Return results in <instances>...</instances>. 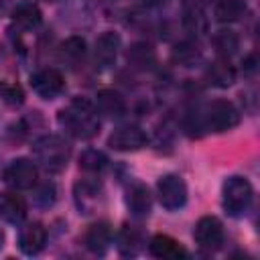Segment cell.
<instances>
[{"instance_id": "1", "label": "cell", "mask_w": 260, "mask_h": 260, "mask_svg": "<svg viewBox=\"0 0 260 260\" xmlns=\"http://www.w3.org/2000/svg\"><path fill=\"white\" fill-rule=\"evenodd\" d=\"M57 120L69 136L79 140H89L100 132V118L91 102H87L85 98H75L65 108H61Z\"/></svg>"}, {"instance_id": "2", "label": "cell", "mask_w": 260, "mask_h": 260, "mask_svg": "<svg viewBox=\"0 0 260 260\" xmlns=\"http://www.w3.org/2000/svg\"><path fill=\"white\" fill-rule=\"evenodd\" d=\"M32 152H35V158L37 162L51 171V173H59L67 167L69 162V156H71V144L63 138V136H57V134H49V136H43L39 138L35 144H32Z\"/></svg>"}, {"instance_id": "3", "label": "cell", "mask_w": 260, "mask_h": 260, "mask_svg": "<svg viewBox=\"0 0 260 260\" xmlns=\"http://www.w3.org/2000/svg\"><path fill=\"white\" fill-rule=\"evenodd\" d=\"M252 197H254V189L246 177L234 175V177L225 179L223 189H221V201H223V209L232 217L244 215L252 203Z\"/></svg>"}, {"instance_id": "4", "label": "cell", "mask_w": 260, "mask_h": 260, "mask_svg": "<svg viewBox=\"0 0 260 260\" xmlns=\"http://www.w3.org/2000/svg\"><path fill=\"white\" fill-rule=\"evenodd\" d=\"M203 126L211 132H225L238 126L240 112L228 100H213L203 112Z\"/></svg>"}, {"instance_id": "5", "label": "cell", "mask_w": 260, "mask_h": 260, "mask_svg": "<svg viewBox=\"0 0 260 260\" xmlns=\"http://www.w3.org/2000/svg\"><path fill=\"white\" fill-rule=\"evenodd\" d=\"M156 195L165 209L177 211L187 203V185L179 175H165L156 183Z\"/></svg>"}, {"instance_id": "6", "label": "cell", "mask_w": 260, "mask_h": 260, "mask_svg": "<svg viewBox=\"0 0 260 260\" xmlns=\"http://www.w3.org/2000/svg\"><path fill=\"white\" fill-rule=\"evenodd\" d=\"M37 179H39V169L28 158H16V160H12L6 167V171H4V181L14 191L32 189L37 185Z\"/></svg>"}, {"instance_id": "7", "label": "cell", "mask_w": 260, "mask_h": 260, "mask_svg": "<svg viewBox=\"0 0 260 260\" xmlns=\"http://www.w3.org/2000/svg\"><path fill=\"white\" fill-rule=\"evenodd\" d=\"M193 238H195V244L201 250L213 252L223 244V225L215 215H203L195 223Z\"/></svg>"}, {"instance_id": "8", "label": "cell", "mask_w": 260, "mask_h": 260, "mask_svg": "<svg viewBox=\"0 0 260 260\" xmlns=\"http://www.w3.org/2000/svg\"><path fill=\"white\" fill-rule=\"evenodd\" d=\"M30 85H32V89H35L41 98L53 100V98H57V95L63 93V89H65V79H63V75H61L59 69H55V67H45V69H39L37 73L30 75Z\"/></svg>"}, {"instance_id": "9", "label": "cell", "mask_w": 260, "mask_h": 260, "mask_svg": "<svg viewBox=\"0 0 260 260\" xmlns=\"http://www.w3.org/2000/svg\"><path fill=\"white\" fill-rule=\"evenodd\" d=\"M146 142H148V138H146L144 130L138 126H120L108 138V146L114 150H120V152L140 150L142 146H146Z\"/></svg>"}, {"instance_id": "10", "label": "cell", "mask_w": 260, "mask_h": 260, "mask_svg": "<svg viewBox=\"0 0 260 260\" xmlns=\"http://www.w3.org/2000/svg\"><path fill=\"white\" fill-rule=\"evenodd\" d=\"M120 35L114 32V30H106L98 37L95 41V49H93V57H95V63L100 67H110L116 57H118V51H120Z\"/></svg>"}, {"instance_id": "11", "label": "cell", "mask_w": 260, "mask_h": 260, "mask_svg": "<svg viewBox=\"0 0 260 260\" xmlns=\"http://www.w3.org/2000/svg\"><path fill=\"white\" fill-rule=\"evenodd\" d=\"M126 205L130 213L138 219L146 217L152 209V195L144 183H132L126 191Z\"/></svg>"}, {"instance_id": "12", "label": "cell", "mask_w": 260, "mask_h": 260, "mask_svg": "<svg viewBox=\"0 0 260 260\" xmlns=\"http://www.w3.org/2000/svg\"><path fill=\"white\" fill-rule=\"evenodd\" d=\"M45 242H47V230H45L43 223H39V221L26 223V225L20 230V234H18V248H20L26 256L39 254V252L45 248Z\"/></svg>"}, {"instance_id": "13", "label": "cell", "mask_w": 260, "mask_h": 260, "mask_svg": "<svg viewBox=\"0 0 260 260\" xmlns=\"http://www.w3.org/2000/svg\"><path fill=\"white\" fill-rule=\"evenodd\" d=\"M0 217L8 223H20L26 217V201L16 191L0 193Z\"/></svg>"}, {"instance_id": "14", "label": "cell", "mask_w": 260, "mask_h": 260, "mask_svg": "<svg viewBox=\"0 0 260 260\" xmlns=\"http://www.w3.org/2000/svg\"><path fill=\"white\" fill-rule=\"evenodd\" d=\"M112 242V230L106 221H98V223H91L83 236V244L89 252L93 254H104L108 250Z\"/></svg>"}, {"instance_id": "15", "label": "cell", "mask_w": 260, "mask_h": 260, "mask_svg": "<svg viewBox=\"0 0 260 260\" xmlns=\"http://www.w3.org/2000/svg\"><path fill=\"white\" fill-rule=\"evenodd\" d=\"M148 252L154 258H183V256H187V250L167 234L152 236L148 242Z\"/></svg>"}, {"instance_id": "16", "label": "cell", "mask_w": 260, "mask_h": 260, "mask_svg": "<svg viewBox=\"0 0 260 260\" xmlns=\"http://www.w3.org/2000/svg\"><path fill=\"white\" fill-rule=\"evenodd\" d=\"M207 77H209V81H211L215 87H230V85H234V81H236V77H238V71H236V67L230 63L228 57H219V59H215V61L209 65Z\"/></svg>"}, {"instance_id": "17", "label": "cell", "mask_w": 260, "mask_h": 260, "mask_svg": "<svg viewBox=\"0 0 260 260\" xmlns=\"http://www.w3.org/2000/svg\"><path fill=\"white\" fill-rule=\"evenodd\" d=\"M183 24L191 35H203L207 32V18L203 12V6L199 2H185L183 8Z\"/></svg>"}, {"instance_id": "18", "label": "cell", "mask_w": 260, "mask_h": 260, "mask_svg": "<svg viewBox=\"0 0 260 260\" xmlns=\"http://www.w3.org/2000/svg\"><path fill=\"white\" fill-rule=\"evenodd\" d=\"M95 104H98V110L106 116H112V118H118L126 112V102L124 98L116 91V89H100L98 95H95Z\"/></svg>"}, {"instance_id": "19", "label": "cell", "mask_w": 260, "mask_h": 260, "mask_svg": "<svg viewBox=\"0 0 260 260\" xmlns=\"http://www.w3.org/2000/svg\"><path fill=\"white\" fill-rule=\"evenodd\" d=\"M12 20L20 28L28 30V28H37L41 24L43 14H41V10H39V6L35 2H20L12 10Z\"/></svg>"}, {"instance_id": "20", "label": "cell", "mask_w": 260, "mask_h": 260, "mask_svg": "<svg viewBox=\"0 0 260 260\" xmlns=\"http://www.w3.org/2000/svg\"><path fill=\"white\" fill-rule=\"evenodd\" d=\"M142 248V236L136 228L124 225L118 234V250L122 256H136Z\"/></svg>"}, {"instance_id": "21", "label": "cell", "mask_w": 260, "mask_h": 260, "mask_svg": "<svg viewBox=\"0 0 260 260\" xmlns=\"http://www.w3.org/2000/svg\"><path fill=\"white\" fill-rule=\"evenodd\" d=\"M59 53H61L63 61H67L71 65H77L85 59V41L81 37H69L61 43Z\"/></svg>"}, {"instance_id": "22", "label": "cell", "mask_w": 260, "mask_h": 260, "mask_svg": "<svg viewBox=\"0 0 260 260\" xmlns=\"http://www.w3.org/2000/svg\"><path fill=\"white\" fill-rule=\"evenodd\" d=\"M246 12V4L242 0H219L215 4V18L219 22H236Z\"/></svg>"}, {"instance_id": "23", "label": "cell", "mask_w": 260, "mask_h": 260, "mask_svg": "<svg viewBox=\"0 0 260 260\" xmlns=\"http://www.w3.org/2000/svg\"><path fill=\"white\" fill-rule=\"evenodd\" d=\"M106 167H108V156L98 148H87L79 154V169H83L85 173L98 175Z\"/></svg>"}, {"instance_id": "24", "label": "cell", "mask_w": 260, "mask_h": 260, "mask_svg": "<svg viewBox=\"0 0 260 260\" xmlns=\"http://www.w3.org/2000/svg\"><path fill=\"white\" fill-rule=\"evenodd\" d=\"M75 201H77L79 211L89 213L93 209V205L98 203V185H91L87 181L77 183L75 185Z\"/></svg>"}, {"instance_id": "25", "label": "cell", "mask_w": 260, "mask_h": 260, "mask_svg": "<svg viewBox=\"0 0 260 260\" xmlns=\"http://www.w3.org/2000/svg\"><path fill=\"white\" fill-rule=\"evenodd\" d=\"M128 61L134 65V67H140V69H150L154 65V51L150 45H144V43H136L130 47L128 51Z\"/></svg>"}, {"instance_id": "26", "label": "cell", "mask_w": 260, "mask_h": 260, "mask_svg": "<svg viewBox=\"0 0 260 260\" xmlns=\"http://www.w3.org/2000/svg\"><path fill=\"white\" fill-rule=\"evenodd\" d=\"M211 43H213L215 51H217L221 57H230V55L236 53V49H238V45H240V39H238V35H236L234 30H217V32L213 35Z\"/></svg>"}, {"instance_id": "27", "label": "cell", "mask_w": 260, "mask_h": 260, "mask_svg": "<svg viewBox=\"0 0 260 260\" xmlns=\"http://www.w3.org/2000/svg\"><path fill=\"white\" fill-rule=\"evenodd\" d=\"M0 98H2L4 104L16 108V106H20L24 102V91H22V87L18 83L4 81V83H0Z\"/></svg>"}, {"instance_id": "28", "label": "cell", "mask_w": 260, "mask_h": 260, "mask_svg": "<svg viewBox=\"0 0 260 260\" xmlns=\"http://www.w3.org/2000/svg\"><path fill=\"white\" fill-rule=\"evenodd\" d=\"M175 57H177L181 63L191 65V63L199 57V51H197V47H195V45L183 43V45H177V49H175Z\"/></svg>"}, {"instance_id": "29", "label": "cell", "mask_w": 260, "mask_h": 260, "mask_svg": "<svg viewBox=\"0 0 260 260\" xmlns=\"http://www.w3.org/2000/svg\"><path fill=\"white\" fill-rule=\"evenodd\" d=\"M35 199H37L39 205H45V207L51 205V203L55 201V185H53V183H45L43 187H39Z\"/></svg>"}, {"instance_id": "30", "label": "cell", "mask_w": 260, "mask_h": 260, "mask_svg": "<svg viewBox=\"0 0 260 260\" xmlns=\"http://www.w3.org/2000/svg\"><path fill=\"white\" fill-rule=\"evenodd\" d=\"M246 69H248L250 73L256 69V57H254V55H250V57L246 59Z\"/></svg>"}, {"instance_id": "31", "label": "cell", "mask_w": 260, "mask_h": 260, "mask_svg": "<svg viewBox=\"0 0 260 260\" xmlns=\"http://www.w3.org/2000/svg\"><path fill=\"white\" fill-rule=\"evenodd\" d=\"M146 4H150V6H160V4H165L167 0H144Z\"/></svg>"}, {"instance_id": "32", "label": "cell", "mask_w": 260, "mask_h": 260, "mask_svg": "<svg viewBox=\"0 0 260 260\" xmlns=\"http://www.w3.org/2000/svg\"><path fill=\"white\" fill-rule=\"evenodd\" d=\"M2 240H4V236H2V230H0V248H2Z\"/></svg>"}, {"instance_id": "33", "label": "cell", "mask_w": 260, "mask_h": 260, "mask_svg": "<svg viewBox=\"0 0 260 260\" xmlns=\"http://www.w3.org/2000/svg\"><path fill=\"white\" fill-rule=\"evenodd\" d=\"M45 2H57V0H45Z\"/></svg>"}]
</instances>
